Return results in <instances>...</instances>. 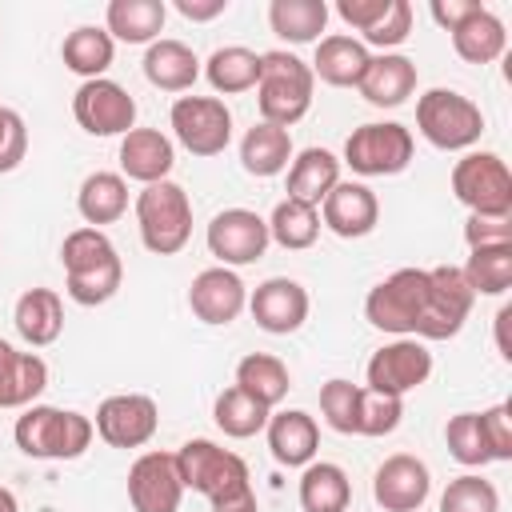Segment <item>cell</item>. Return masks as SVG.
<instances>
[{"instance_id": "obj_1", "label": "cell", "mask_w": 512, "mask_h": 512, "mask_svg": "<svg viewBox=\"0 0 512 512\" xmlns=\"http://www.w3.org/2000/svg\"><path fill=\"white\" fill-rule=\"evenodd\" d=\"M176 468L184 480V492H200L208 496L212 512H256V492H252V476L248 464L220 448L216 440H184L176 448Z\"/></svg>"}, {"instance_id": "obj_2", "label": "cell", "mask_w": 512, "mask_h": 512, "mask_svg": "<svg viewBox=\"0 0 512 512\" xmlns=\"http://www.w3.org/2000/svg\"><path fill=\"white\" fill-rule=\"evenodd\" d=\"M92 436H96L92 416L52 404H28L12 428L16 448L32 460H76L88 452Z\"/></svg>"}, {"instance_id": "obj_3", "label": "cell", "mask_w": 512, "mask_h": 512, "mask_svg": "<svg viewBox=\"0 0 512 512\" xmlns=\"http://www.w3.org/2000/svg\"><path fill=\"white\" fill-rule=\"evenodd\" d=\"M312 88H316V76H312V68L300 56H292L284 48L260 52L256 108H260L264 124L292 128L296 120H304L308 108H312Z\"/></svg>"}, {"instance_id": "obj_4", "label": "cell", "mask_w": 512, "mask_h": 512, "mask_svg": "<svg viewBox=\"0 0 512 512\" xmlns=\"http://www.w3.org/2000/svg\"><path fill=\"white\" fill-rule=\"evenodd\" d=\"M136 228L140 244L152 256H176L192 236V200L176 180L144 184L136 192Z\"/></svg>"}, {"instance_id": "obj_5", "label": "cell", "mask_w": 512, "mask_h": 512, "mask_svg": "<svg viewBox=\"0 0 512 512\" xmlns=\"http://www.w3.org/2000/svg\"><path fill=\"white\" fill-rule=\"evenodd\" d=\"M416 128L440 152H468L484 136V112L456 88H428L416 100Z\"/></svg>"}, {"instance_id": "obj_6", "label": "cell", "mask_w": 512, "mask_h": 512, "mask_svg": "<svg viewBox=\"0 0 512 512\" xmlns=\"http://www.w3.org/2000/svg\"><path fill=\"white\" fill-rule=\"evenodd\" d=\"M424 304H428V268H396L364 296V316L380 332L416 336Z\"/></svg>"}, {"instance_id": "obj_7", "label": "cell", "mask_w": 512, "mask_h": 512, "mask_svg": "<svg viewBox=\"0 0 512 512\" xmlns=\"http://www.w3.org/2000/svg\"><path fill=\"white\" fill-rule=\"evenodd\" d=\"M452 196L472 216H512V172L496 152H464L452 164Z\"/></svg>"}, {"instance_id": "obj_8", "label": "cell", "mask_w": 512, "mask_h": 512, "mask_svg": "<svg viewBox=\"0 0 512 512\" xmlns=\"http://www.w3.org/2000/svg\"><path fill=\"white\" fill-rule=\"evenodd\" d=\"M416 140L404 124L396 120H372L352 128V136L344 140V160L356 176H400L412 164Z\"/></svg>"}, {"instance_id": "obj_9", "label": "cell", "mask_w": 512, "mask_h": 512, "mask_svg": "<svg viewBox=\"0 0 512 512\" xmlns=\"http://www.w3.org/2000/svg\"><path fill=\"white\" fill-rule=\"evenodd\" d=\"M168 124L192 156H220L232 144V112L220 96H176Z\"/></svg>"}, {"instance_id": "obj_10", "label": "cell", "mask_w": 512, "mask_h": 512, "mask_svg": "<svg viewBox=\"0 0 512 512\" xmlns=\"http://www.w3.org/2000/svg\"><path fill=\"white\" fill-rule=\"evenodd\" d=\"M472 288L464 280V272L456 264H440V268H428V304H424V316H420V328H416V340H452L468 312H472Z\"/></svg>"}, {"instance_id": "obj_11", "label": "cell", "mask_w": 512, "mask_h": 512, "mask_svg": "<svg viewBox=\"0 0 512 512\" xmlns=\"http://www.w3.org/2000/svg\"><path fill=\"white\" fill-rule=\"evenodd\" d=\"M92 428L108 448H144L160 428V408L144 392H116L100 400Z\"/></svg>"}, {"instance_id": "obj_12", "label": "cell", "mask_w": 512, "mask_h": 512, "mask_svg": "<svg viewBox=\"0 0 512 512\" xmlns=\"http://www.w3.org/2000/svg\"><path fill=\"white\" fill-rule=\"evenodd\" d=\"M432 376V352L424 348V340L416 336H396L392 344L376 348L368 368H364V388L372 392H388V396H408L412 388H420Z\"/></svg>"}, {"instance_id": "obj_13", "label": "cell", "mask_w": 512, "mask_h": 512, "mask_svg": "<svg viewBox=\"0 0 512 512\" xmlns=\"http://www.w3.org/2000/svg\"><path fill=\"white\" fill-rule=\"evenodd\" d=\"M72 116L88 136H124L136 128V100L124 84L100 76L84 80L72 96Z\"/></svg>"}, {"instance_id": "obj_14", "label": "cell", "mask_w": 512, "mask_h": 512, "mask_svg": "<svg viewBox=\"0 0 512 512\" xmlns=\"http://www.w3.org/2000/svg\"><path fill=\"white\" fill-rule=\"evenodd\" d=\"M208 252L224 264V268H244V264H256L264 252H268V220L252 208H224L212 216L208 232Z\"/></svg>"}, {"instance_id": "obj_15", "label": "cell", "mask_w": 512, "mask_h": 512, "mask_svg": "<svg viewBox=\"0 0 512 512\" xmlns=\"http://www.w3.org/2000/svg\"><path fill=\"white\" fill-rule=\"evenodd\" d=\"M184 480L176 452H140L128 468V504L136 512H180Z\"/></svg>"}, {"instance_id": "obj_16", "label": "cell", "mask_w": 512, "mask_h": 512, "mask_svg": "<svg viewBox=\"0 0 512 512\" xmlns=\"http://www.w3.org/2000/svg\"><path fill=\"white\" fill-rule=\"evenodd\" d=\"M432 492V472L412 452H392L372 476V500L384 512H420Z\"/></svg>"}, {"instance_id": "obj_17", "label": "cell", "mask_w": 512, "mask_h": 512, "mask_svg": "<svg viewBox=\"0 0 512 512\" xmlns=\"http://www.w3.org/2000/svg\"><path fill=\"white\" fill-rule=\"evenodd\" d=\"M308 308H312L308 288H304L300 280H292V276H268V280L256 284L252 296H248V312H252L256 328H264V332H272V336L296 332V328L308 320Z\"/></svg>"}, {"instance_id": "obj_18", "label": "cell", "mask_w": 512, "mask_h": 512, "mask_svg": "<svg viewBox=\"0 0 512 512\" xmlns=\"http://www.w3.org/2000/svg\"><path fill=\"white\" fill-rule=\"evenodd\" d=\"M188 308H192L196 320L220 328V324H232L248 308V288L236 276V268L216 264V268H204V272L192 276V284H188Z\"/></svg>"}, {"instance_id": "obj_19", "label": "cell", "mask_w": 512, "mask_h": 512, "mask_svg": "<svg viewBox=\"0 0 512 512\" xmlns=\"http://www.w3.org/2000/svg\"><path fill=\"white\" fill-rule=\"evenodd\" d=\"M316 212H320V224H324L328 232H336L340 240H360V236H368V232L376 228V220H380V200H376V192H372L368 184H360V180H340V184L324 196V204H320Z\"/></svg>"}, {"instance_id": "obj_20", "label": "cell", "mask_w": 512, "mask_h": 512, "mask_svg": "<svg viewBox=\"0 0 512 512\" xmlns=\"http://www.w3.org/2000/svg\"><path fill=\"white\" fill-rule=\"evenodd\" d=\"M264 436H268L272 460L284 464V468H304V464L316 460L320 428H316V420L304 408H280V412H272L268 424H264Z\"/></svg>"}, {"instance_id": "obj_21", "label": "cell", "mask_w": 512, "mask_h": 512, "mask_svg": "<svg viewBox=\"0 0 512 512\" xmlns=\"http://www.w3.org/2000/svg\"><path fill=\"white\" fill-rule=\"evenodd\" d=\"M176 164V148L160 128H132L120 136V176L140 180V184H160L168 180Z\"/></svg>"}, {"instance_id": "obj_22", "label": "cell", "mask_w": 512, "mask_h": 512, "mask_svg": "<svg viewBox=\"0 0 512 512\" xmlns=\"http://www.w3.org/2000/svg\"><path fill=\"white\" fill-rule=\"evenodd\" d=\"M356 88L372 108H400L416 92V64L404 52H380L368 60Z\"/></svg>"}, {"instance_id": "obj_23", "label": "cell", "mask_w": 512, "mask_h": 512, "mask_svg": "<svg viewBox=\"0 0 512 512\" xmlns=\"http://www.w3.org/2000/svg\"><path fill=\"white\" fill-rule=\"evenodd\" d=\"M12 324H16V332H20V340L28 348L56 344L60 332H64V300H60V292H52V288L20 292V300L12 308Z\"/></svg>"}, {"instance_id": "obj_24", "label": "cell", "mask_w": 512, "mask_h": 512, "mask_svg": "<svg viewBox=\"0 0 512 512\" xmlns=\"http://www.w3.org/2000/svg\"><path fill=\"white\" fill-rule=\"evenodd\" d=\"M48 388V364L36 352H20L0 340V408H28Z\"/></svg>"}, {"instance_id": "obj_25", "label": "cell", "mask_w": 512, "mask_h": 512, "mask_svg": "<svg viewBox=\"0 0 512 512\" xmlns=\"http://www.w3.org/2000/svg\"><path fill=\"white\" fill-rule=\"evenodd\" d=\"M368 60H372V52L356 36L332 32V36L316 40V56H312L308 68H312V76H320L332 88H356L364 68H368Z\"/></svg>"}, {"instance_id": "obj_26", "label": "cell", "mask_w": 512, "mask_h": 512, "mask_svg": "<svg viewBox=\"0 0 512 512\" xmlns=\"http://www.w3.org/2000/svg\"><path fill=\"white\" fill-rule=\"evenodd\" d=\"M140 68H144L148 84L160 88V92H188V88L200 80V60H196V52H192L184 40H168V36H160V40L148 44Z\"/></svg>"}, {"instance_id": "obj_27", "label": "cell", "mask_w": 512, "mask_h": 512, "mask_svg": "<svg viewBox=\"0 0 512 512\" xmlns=\"http://www.w3.org/2000/svg\"><path fill=\"white\" fill-rule=\"evenodd\" d=\"M164 20H168V4L164 0H112L104 8V32L112 40H124V44L160 40Z\"/></svg>"}, {"instance_id": "obj_28", "label": "cell", "mask_w": 512, "mask_h": 512, "mask_svg": "<svg viewBox=\"0 0 512 512\" xmlns=\"http://www.w3.org/2000/svg\"><path fill=\"white\" fill-rule=\"evenodd\" d=\"M340 184V160L328 148H304L288 164V200L320 208L324 196Z\"/></svg>"}, {"instance_id": "obj_29", "label": "cell", "mask_w": 512, "mask_h": 512, "mask_svg": "<svg viewBox=\"0 0 512 512\" xmlns=\"http://www.w3.org/2000/svg\"><path fill=\"white\" fill-rule=\"evenodd\" d=\"M292 156H296V152H292L288 128H276V124H264V120L252 124V128L244 132V140H240V164H244L248 176H260V180L288 172Z\"/></svg>"}, {"instance_id": "obj_30", "label": "cell", "mask_w": 512, "mask_h": 512, "mask_svg": "<svg viewBox=\"0 0 512 512\" xmlns=\"http://www.w3.org/2000/svg\"><path fill=\"white\" fill-rule=\"evenodd\" d=\"M296 496H300V508L304 512H348V504H352V480H348V472L340 464L312 460L300 472Z\"/></svg>"}, {"instance_id": "obj_31", "label": "cell", "mask_w": 512, "mask_h": 512, "mask_svg": "<svg viewBox=\"0 0 512 512\" xmlns=\"http://www.w3.org/2000/svg\"><path fill=\"white\" fill-rule=\"evenodd\" d=\"M448 36H452V48H456V56H460L464 64H492V60H500L504 48H508V28H504V20H500L492 8L472 12V16H468L460 28H452Z\"/></svg>"}, {"instance_id": "obj_32", "label": "cell", "mask_w": 512, "mask_h": 512, "mask_svg": "<svg viewBox=\"0 0 512 512\" xmlns=\"http://www.w3.org/2000/svg\"><path fill=\"white\" fill-rule=\"evenodd\" d=\"M76 212L88 228L116 224L128 212V180L120 172H88L76 192Z\"/></svg>"}, {"instance_id": "obj_33", "label": "cell", "mask_w": 512, "mask_h": 512, "mask_svg": "<svg viewBox=\"0 0 512 512\" xmlns=\"http://www.w3.org/2000/svg\"><path fill=\"white\" fill-rule=\"evenodd\" d=\"M112 56H116V40L96 28V24H80L64 36L60 44V60L68 72L84 76V80H100L108 68H112Z\"/></svg>"}, {"instance_id": "obj_34", "label": "cell", "mask_w": 512, "mask_h": 512, "mask_svg": "<svg viewBox=\"0 0 512 512\" xmlns=\"http://www.w3.org/2000/svg\"><path fill=\"white\" fill-rule=\"evenodd\" d=\"M200 72L208 76L212 92L236 96V92L256 88V80H260V52H252V48H244V44H224V48H216V52L204 60Z\"/></svg>"}, {"instance_id": "obj_35", "label": "cell", "mask_w": 512, "mask_h": 512, "mask_svg": "<svg viewBox=\"0 0 512 512\" xmlns=\"http://www.w3.org/2000/svg\"><path fill=\"white\" fill-rule=\"evenodd\" d=\"M236 388L248 392L252 400H260L264 408H276L288 388H292V376H288V364L272 352H248L240 364H236Z\"/></svg>"}, {"instance_id": "obj_36", "label": "cell", "mask_w": 512, "mask_h": 512, "mask_svg": "<svg viewBox=\"0 0 512 512\" xmlns=\"http://www.w3.org/2000/svg\"><path fill=\"white\" fill-rule=\"evenodd\" d=\"M328 24L324 0H272L268 4V28L288 44H316Z\"/></svg>"}, {"instance_id": "obj_37", "label": "cell", "mask_w": 512, "mask_h": 512, "mask_svg": "<svg viewBox=\"0 0 512 512\" xmlns=\"http://www.w3.org/2000/svg\"><path fill=\"white\" fill-rule=\"evenodd\" d=\"M460 272H464L472 296H504L512 288V244L472 248Z\"/></svg>"}, {"instance_id": "obj_38", "label": "cell", "mask_w": 512, "mask_h": 512, "mask_svg": "<svg viewBox=\"0 0 512 512\" xmlns=\"http://www.w3.org/2000/svg\"><path fill=\"white\" fill-rule=\"evenodd\" d=\"M268 416H272V408H264L260 400H252V396L240 392L236 384H228V388L216 396V404H212L216 428H220L224 436H232V440H248V436H256V432H264Z\"/></svg>"}, {"instance_id": "obj_39", "label": "cell", "mask_w": 512, "mask_h": 512, "mask_svg": "<svg viewBox=\"0 0 512 512\" xmlns=\"http://www.w3.org/2000/svg\"><path fill=\"white\" fill-rule=\"evenodd\" d=\"M320 236V212L312 204H300V200H280L268 216V240H276L280 248L288 252H304L312 248Z\"/></svg>"}, {"instance_id": "obj_40", "label": "cell", "mask_w": 512, "mask_h": 512, "mask_svg": "<svg viewBox=\"0 0 512 512\" xmlns=\"http://www.w3.org/2000/svg\"><path fill=\"white\" fill-rule=\"evenodd\" d=\"M112 260H120V252H116V244L108 240L104 228H88V224L84 228H72L64 236V244H60L64 276L88 272V268H100V264H112Z\"/></svg>"}, {"instance_id": "obj_41", "label": "cell", "mask_w": 512, "mask_h": 512, "mask_svg": "<svg viewBox=\"0 0 512 512\" xmlns=\"http://www.w3.org/2000/svg\"><path fill=\"white\" fill-rule=\"evenodd\" d=\"M444 444H448V456L464 468H484L492 464L488 456V444H484V428H480V412H456L448 424H444Z\"/></svg>"}, {"instance_id": "obj_42", "label": "cell", "mask_w": 512, "mask_h": 512, "mask_svg": "<svg viewBox=\"0 0 512 512\" xmlns=\"http://www.w3.org/2000/svg\"><path fill=\"white\" fill-rule=\"evenodd\" d=\"M120 280H124V264L112 260V264H100V268L64 276V292H68V300H76L80 308H96V304H108V300L120 292Z\"/></svg>"}, {"instance_id": "obj_43", "label": "cell", "mask_w": 512, "mask_h": 512, "mask_svg": "<svg viewBox=\"0 0 512 512\" xmlns=\"http://www.w3.org/2000/svg\"><path fill=\"white\" fill-rule=\"evenodd\" d=\"M440 512H500V492L492 480L464 472L440 492Z\"/></svg>"}, {"instance_id": "obj_44", "label": "cell", "mask_w": 512, "mask_h": 512, "mask_svg": "<svg viewBox=\"0 0 512 512\" xmlns=\"http://www.w3.org/2000/svg\"><path fill=\"white\" fill-rule=\"evenodd\" d=\"M400 416H404V400H400V396L360 388V404H356V436H388V432L400 428Z\"/></svg>"}, {"instance_id": "obj_45", "label": "cell", "mask_w": 512, "mask_h": 512, "mask_svg": "<svg viewBox=\"0 0 512 512\" xmlns=\"http://www.w3.org/2000/svg\"><path fill=\"white\" fill-rule=\"evenodd\" d=\"M356 404H360V384H352V380L336 376L320 388V416L332 432L356 436Z\"/></svg>"}, {"instance_id": "obj_46", "label": "cell", "mask_w": 512, "mask_h": 512, "mask_svg": "<svg viewBox=\"0 0 512 512\" xmlns=\"http://www.w3.org/2000/svg\"><path fill=\"white\" fill-rule=\"evenodd\" d=\"M408 36H412V4L408 0H392L388 12L360 36V44L364 48H380V52H396Z\"/></svg>"}, {"instance_id": "obj_47", "label": "cell", "mask_w": 512, "mask_h": 512, "mask_svg": "<svg viewBox=\"0 0 512 512\" xmlns=\"http://www.w3.org/2000/svg\"><path fill=\"white\" fill-rule=\"evenodd\" d=\"M480 428H484L488 456L512 460V404H492L488 412H480Z\"/></svg>"}, {"instance_id": "obj_48", "label": "cell", "mask_w": 512, "mask_h": 512, "mask_svg": "<svg viewBox=\"0 0 512 512\" xmlns=\"http://www.w3.org/2000/svg\"><path fill=\"white\" fill-rule=\"evenodd\" d=\"M28 152V128L24 116L0 104V172H12Z\"/></svg>"}, {"instance_id": "obj_49", "label": "cell", "mask_w": 512, "mask_h": 512, "mask_svg": "<svg viewBox=\"0 0 512 512\" xmlns=\"http://www.w3.org/2000/svg\"><path fill=\"white\" fill-rule=\"evenodd\" d=\"M464 244L472 248H488V244H512V216H472L464 220Z\"/></svg>"}, {"instance_id": "obj_50", "label": "cell", "mask_w": 512, "mask_h": 512, "mask_svg": "<svg viewBox=\"0 0 512 512\" xmlns=\"http://www.w3.org/2000/svg\"><path fill=\"white\" fill-rule=\"evenodd\" d=\"M388 4L392 0H336V16L348 24V28H356L360 36L388 12Z\"/></svg>"}, {"instance_id": "obj_51", "label": "cell", "mask_w": 512, "mask_h": 512, "mask_svg": "<svg viewBox=\"0 0 512 512\" xmlns=\"http://www.w3.org/2000/svg\"><path fill=\"white\" fill-rule=\"evenodd\" d=\"M480 8H484L480 0H432L428 12H432V20H436L444 32H452V28H460V24H464L472 12H480Z\"/></svg>"}, {"instance_id": "obj_52", "label": "cell", "mask_w": 512, "mask_h": 512, "mask_svg": "<svg viewBox=\"0 0 512 512\" xmlns=\"http://www.w3.org/2000/svg\"><path fill=\"white\" fill-rule=\"evenodd\" d=\"M176 12L192 24H208V20L228 12V0H176Z\"/></svg>"}, {"instance_id": "obj_53", "label": "cell", "mask_w": 512, "mask_h": 512, "mask_svg": "<svg viewBox=\"0 0 512 512\" xmlns=\"http://www.w3.org/2000/svg\"><path fill=\"white\" fill-rule=\"evenodd\" d=\"M508 320H512V308L504 304V308L496 312V348H500V356H504V360H512V344H508Z\"/></svg>"}, {"instance_id": "obj_54", "label": "cell", "mask_w": 512, "mask_h": 512, "mask_svg": "<svg viewBox=\"0 0 512 512\" xmlns=\"http://www.w3.org/2000/svg\"><path fill=\"white\" fill-rule=\"evenodd\" d=\"M0 512H20L16 492H12V488H4V484H0Z\"/></svg>"}]
</instances>
